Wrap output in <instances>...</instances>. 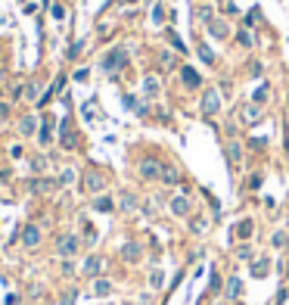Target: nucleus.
I'll list each match as a JSON object with an SVG mask.
<instances>
[{
	"label": "nucleus",
	"mask_w": 289,
	"mask_h": 305,
	"mask_svg": "<svg viewBox=\"0 0 289 305\" xmlns=\"http://www.w3.org/2000/svg\"><path fill=\"white\" fill-rule=\"evenodd\" d=\"M224 296H227L230 302H236V299L243 296V281H240V277H230V281H227V286H224Z\"/></svg>",
	"instance_id": "16"
},
{
	"label": "nucleus",
	"mask_w": 289,
	"mask_h": 305,
	"mask_svg": "<svg viewBox=\"0 0 289 305\" xmlns=\"http://www.w3.org/2000/svg\"><path fill=\"white\" fill-rule=\"evenodd\" d=\"M78 246H81V240L75 234H65V237H59V240H56V252L62 259H72L75 252H78Z\"/></svg>",
	"instance_id": "2"
},
{
	"label": "nucleus",
	"mask_w": 289,
	"mask_h": 305,
	"mask_svg": "<svg viewBox=\"0 0 289 305\" xmlns=\"http://www.w3.org/2000/svg\"><path fill=\"white\" fill-rule=\"evenodd\" d=\"M236 41H240L243 47H255V35H252L249 28H240V31H236Z\"/></svg>",
	"instance_id": "23"
},
{
	"label": "nucleus",
	"mask_w": 289,
	"mask_h": 305,
	"mask_svg": "<svg viewBox=\"0 0 289 305\" xmlns=\"http://www.w3.org/2000/svg\"><path fill=\"white\" fill-rule=\"evenodd\" d=\"M261 118H265V109H261L258 103H249V106H243V122H246V125H258Z\"/></svg>",
	"instance_id": "11"
},
{
	"label": "nucleus",
	"mask_w": 289,
	"mask_h": 305,
	"mask_svg": "<svg viewBox=\"0 0 289 305\" xmlns=\"http://www.w3.org/2000/svg\"><path fill=\"white\" fill-rule=\"evenodd\" d=\"M75 296H78V293L72 290V293H69V296H65V299H62V305H75Z\"/></svg>",
	"instance_id": "43"
},
{
	"label": "nucleus",
	"mask_w": 289,
	"mask_h": 305,
	"mask_svg": "<svg viewBox=\"0 0 289 305\" xmlns=\"http://www.w3.org/2000/svg\"><path fill=\"white\" fill-rule=\"evenodd\" d=\"M84 190H87L90 196H100V193L106 190V177L100 172H87V174H84Z\"/></svg>",
	"instance_id": "5"
},
{
	"label": "nucleus",
	"mask_w": 289,
	"mask_h": 305,
	"mask_svg": "<svg viewBox=\"0 0 289 305\" xmlns=\"http://www.w3.org/2000/svg\"><path fill=\"white\" fill-rule=\"evenodd\" d=\"M72 271H75V265H72L69 259H65V261H62V274H72Z\"/></svg>",
	"instance_id": "42"
},
{
	"label": "nucleus",
	"mask_w": 289,
	"mask_h": 305,
	"mask_svg": "<svg viewBox=\"0 0 289 305\" xmlns=\"http://www.w3.org/2000/svg\"><path fill=\"white\" fill-rule=\"evenodd\" d=\"M149 286H152V290H162V286H165V271H152V274H149Z\"/></svg>",
	"instance_id": "25"
},
{
	"label": "nucleus",
	"mask_w": 289,
	"mask_h": 305,
	"mask_svg": "<svg viewBox=\"0 0 289 305\" xmlns=\"http://www.w3.org/2000/svg\"><path fill=\"white\" fill-rule=\"evenodd\" d=\"M159 174H162V162H159V159H143L140 162V177L143 181H159Z\"/></svg>",
	"instance_id": "7"
},
{
	"label": "nucleus",
	"mask_w": 289,
	"mask_h": 305,
	"mask_svg": "<svg viewBox=\"0 0 289 305\" xmlns=\"http://www.w3.org/2000/svg\"><path fill=\"white\" fill-rule=\"evenodd\" d=\"M270 274V259L268 256H258V259H252V277H268Z\"/></svg>",
	"instance_id": "13"
},
{
	"label": "nucleus",
	"mask_w": 289,
	"mask_h": 305,
	"mask_svg": "<svg viewBox=\"0 0 289 305\" xmlns=\"http://www.w3.org/2000/svg\"><path fill=\"white\" fill-rule=\"evenodd\" d=\"M137 206H140V202H137V196H134V193H122V209H124V212H134Z\"/></svg>",
	"instance_id": "27"
},
{
	"label": "nucleus",
	"mask_w": 289,
	"mask_h": 305,
	"mask_svg": "<svg viewBox=\"0 0 289 305\" xmlns=\"http://www.w3.org/2000/svg\"><path fill=\"white\" fill-rule=\"evenodd\" d=\"M159 181L171 187V184H177V181H181V172H177L174 165H162V174H159Z\"/></svg>",
	"instance_id": "18"
},
{
	"label": "nucleus",
	"mask_w": 289,
	"mask_h": 305,
	"mask_svg": "<svg viewBox=\"0 0 289 305\" xmlns=\"http://www.w3.org/2000/svg\"><path fill=\"white\" fill-rule=\"evenodd\" d=\"M122 259L124 261H140V243H124L122 246Z\"/></svg>",
	"instance_id": "19"
},
{
	"label": "nucleus",
	"mask_w": 289,
	"mask_h": 305,
	"mask_svg": "<svg viewBox=\"0 0 289 305\" xmlns=\"http://www.w3.org/2000/svg\"><path fill=\"white\" fill-rule=\"evenodd\" d=\"M268 94H270V87H268V84H258V87H255V94H252V103H265V100H268Z\"/></svg>",
	"instance_id": "26"
},
{
	"label": "nucleus",
	"mask_w": 289,
	"mask_h": 305,
	"mask_svg": "<svg viewBox=\"0 0 289 305\" xmlns=\"http://www.w3.org/2000/svg\"><path fill=\"white\" fill-rule=\"evenodd\" d=\"M199 59H202L206 65H215V53H211L208 44H199Z\"/></svg>",
	"instance_id": "28"
},
{
	"label": "nucleus",
	"mask_w": 289,
	"mask_h": 305,
	"mask_svg": "<svg viewBox=\"0 0 289 305\" xmlns=\"http://www.w3.org/2000/svg\"><path fill=\"white\" fill-rule=\"evenodd\" d=\"M270 243H274L277 249H286V246H289V234H286V231H274V237H270Z\"/></svg>",
	"instance_id": "24"
},
{
	"label": "nucleus",
	"mask_w": 289,
	"mask_h": 305,
	"mask_svg": "<svg viewBox=\"0 0 289 305\" xmlns=\"http://www.w3.org/2000/svg\"><path fill=\"white\" fill-rule=\"evenodd\" d=\"M208 35L218 38V41H224L227 35H230V25H227L224 19H211V22H208Z\"/></svg>",
	"instance_id": "14"
},
{
	"label": "nucleus",
	"mask_w": 289,
	"mask_h": 305,
	"mask_svg": "<svg viewBox=\"0 0 289 305\" xmlns=\"http://www.w3.org/2000/svg\"><path fill=\"white\" fill-rule=\"evenodd\" d=\"M100 65H103V72H122L127 65V50L124 47H112L103 56V63H100Z\"/></svg>",
	"instance_id": "1"
},
{
	"label": "nucleus",
	"mask_w": 289,
	"mask_h": 305,
	"mask_svg": "<svg viewBox=\"0 0 289 305\" xmlns=\"http://www.w3.org/2000/svg\"><path fill=\"white\" fill-rule=\"evenodd\" d=\"M140 90H143V97H146V100H156L159 94H162V81H159L156 75H146V78L140 81Z\"/></svg>",
	"instance_id": "8"
},
{
	"label": "nucleus",
	"mask_w": 289,
	"mask_h": 305,
	"mask_svg": "<svg viewBox=\"0 0 289 305\" xmlns=\"http://www.w3.org/2000/svg\"><path fill=\"white\" fill-rule=\"evenodd\" d=\"M90 293H93V296H100V299H106V296H112V293H115V286H112V281H106V277H93Z\"/></svg>",
	"instance_id": "9"
},
{
	"label": "nucleus",
	"mask_w": 289,
	"mask_h": 305,
	"mask_svg": "<svg viewBox=\"0 0 289 305\" xmlns=\"http://www.w3.org/2000/svg\"><path fill=\"white\" fill-rule=\"evenodd\" d=\"M84 240H87V243H97V231H93V224H84Z\"/></svg>",
	"instance_id": "35"
},
{
	"label": "nucleus",
	"mask_w": 289,
	"mask_h": 305,
	"mask_svg": "<svg viewBox=\"0 0 289 305\" xmlns=\"http://www.w3.org/2000/svg\"><path fill=\"white\" fill-rule=\"evenodd\" d=\"M236 259H243V261H252V246H249V243H243V246L236 249Z\"/></svg>",
	"instance_id": "33"
},
{
	"label": "nucleus",
	"mask_w": 289,
	"mask_h": 305,
	"mask_svg": "<svg viewBox=\"0 0 289 305\" xmlns=\"http://www.w3.org/2000/svg\"><path fill=\"white\" fill-rule=\"evenodd\" d=\"M50 13H53V19H65V10H62V6H59V3H56V6H53V10H50Z\"/></svg>",
	"instance_id": "41"
},
{
	"label": "nucleus",
	"mask_w": 289,
	"mask_h": 305,
	"mask_svg": "<svg viewBox=\"0 0 289 305\" xmlns=\"http://www.w3.org/2000/svg\"><path fill=\"white\" fill-rule=\"evenodd\" d=\"M165 38H168V44H171L174 50H181V53H186V44L181 41V35H177L174 28H168V31H165Z\"/></svg>",
	"instance_id": "21"
},
{
	"label": "nucleus",
	"mask_w": 289,
	"mask_h": 305,
	"mask_svg": "<svg viewBox=\"0 0 289 305\" xmlns=\"http://www.w3.org/2000/svg\"><path fill=\"white\" fill-rule=\"evenodd\" d=\"M124 106H127V109H134V112H137V106H140V103H137V100H134L131 94H127V97H124Z\"/></svg>",
	"instance_id": "40"
},
{
	"label": "nucleus",
	"mask_w": 289,
	"mask_h": 305,
	"mask_svg": "<svg viewBox=\"0 0 289 305\" xmlns=\"http://www.w3.org/2000/svg\"><path fill=\"white\" fill-rule=\"evenodd\" d=\"M152 22H156V25L165 22V3H156V6H152Z\"/></svg>",
	"instance_id": "32"
},
{
	"label": "nucleus",
	"mask_w": 289,
	"mask_h": 305,
	"mask_svg": "<svg viewBox=\"0 0 289 305\" xmlns=\"http://www.w3.org/2000/svg\"><path fill=\"white\" fill-rule=\"evenodd\" d=\"M90 209H97V212H112V209H115V199L106 196V193H100V196H93Z\"/></svg>",
	"instance_id": "17"
},
{
	"label": "nucleus",
	"mask_w": 289,
	"mask_h": 305,
	"mask_svg": "<svg viewBox=\"0 0 289 305\" xmlns=\"http://www.w3.org/2000/svg\"><path fill=\"white\" fill-rule=\"evenodd\" d=\"M211 293H224V283H221L218 271H211Z\"/></svg>",
	"instance_id": "34"
},
{
	"label": "nucleus",
	"mask_w": 289,
	"mask_h": 305,
	"mask_svg": "<svg viewBox=\"0 0 289 305\" xmlns=\"http://www.w3.org/2000/svg\"><path fill=\"white\" fill-rule=\"evenodd\" d=\"M59 181H31V190L35 193H47V190H53Z\"/></svg>",
	"instance_id": "29"
},
{
	"label": "nucleus",
	"mask_w": 289,
	"mask_h": 305,
	"mask_svg": "<svg viewBox=\"0 0 289 305\" xmlns=\"http://www.w3.org/2000/svg\"><path fill=\"white\" fill-rule=\"evenodd\" d=\"M72 181H75V168H62L59 172V187H69Z\"/></svg>",
	"instance_id": "31"
},
{
	"label": "nucleus",
	"mask_w": 289,
	"mask_h": 305,
	"mask_svg": "<svg viewBox=\"0 0 289 305\" xmlns=\"http://www.w3.org/2000/svg\"><path fill=\"white\" fill-rule=\"evenodd\" d=\"M25 97H28V100H38V84H28V87H25Z\"/></svg>",
	"instance_id": "38"
},
{
	"label": "nucleus",
	"mask_w": 289,
	"mask_h": 305,
	"mask_svg": "<svg viewBox=\"0 0 289 305\" xmlns=\"http://www.w3.org/2000/svg\"><path fill=\"white\" fill-rule=\"evenodd\" d=\"M286 150H289V137H286Z\"/></svg>",
	"instance_id": "45"
},
{
	"label": "nucleus",
	"mask_w": 289,
	"mask_h": 305,
	"mask_svg": "<svg viewBox=\"0 0 289 305\" xmlns=\"http://www.w3.org/2000/svg\"><path fill=\"white\" fill-rule=\"evenodd\" d=\"M19 134H22V137L38 134V115H22V118H19Z\"/></svg>",
	"instance_id": "15"
},
{
	"label": "nucleus",
	"mask_w": 289,
	"mask_h": 305,
	"mask_svg": "<svg viewBox=\"0 0 289 305\" xmlns=\"http://www.w3.org/2000/svg\"><path fill=\"white\" fill-rule=\"evenodd\" d=\"M227 159H230V165H236V162L243 159V147H240L236 140H230V143H227Z\"/></svg>",
	"instance_id": "20"
},
{
	"label": "nucleus",
	"mask_w": 289,
	"mask_h": 305,
	"mask_svg": "<svg viewBox=\"0 0 289 305\" xmlns=\"http://www.w3.org/2000/svg\"><path fill=\"white\" fill-rule=\"evenodd\" d=\"M90 78V69H78L75 72V81H87Z\"/></svg>",
	"instance_id": "39"
},
{
	"label": "nucleus",
	"mask_w": 289,
	"mask_h": 305,
	"mask_svg": "<svg viewBox=\"0 0 289 305\" xmlns=\"http://www.w3.org/2000/svg\"><path fill=\"white\" fill-rule=\"evenodd\" d=\"M181 78H184V84H186L190 90H196L199 84H202V75L193 69V65H181Z\"/></svg>",
	"instance_id": "10"
},
{
	"label": "nucleus",
	"mask_w": 289,
	"mask_h": 305,
	"mask_svg": "<svg viewBox=\"0 0 289 305\" xmlns=\"http://www.w3.org/2000/svg\"><path fill=\"white\" fill-rule=\"evenodd\" d=\"M3 115H10V106H6V103H0V118H3Z\"/></svg>",
	"instance_id": "44"
},
{
	"label": "nucleus",
	"mask_w": 289,
	"mask_h": 305,
	"mask_svg": "<svg viewBox=\"0 0 289 305\" xmlns=\"http://www.w3.org/2000/svg\"><path fill=\"white\" fill-rule=\"evenodd\" d=\"M171 215L174 218H190V193H177V196L171 199Z\"/></svg>",
	"instance_id": "6"
},
{
	"label": "nucleus",
	"mask_w": 289,
	"mask_h": 305,
	"mask_svg": "<svg viewBox=\"0 0 289 305\" xmlns=\"http://www.w3.org/2000/svg\"><path fill=\"white\" fill-rule=\"evenodd\" d=\"M81 271H84L87 277H100V274H103V259H100V256H90V259H84Z\"/></svg>",
	"instance_id": "12"
},
{
	"label": "nucleus",
	"mask_w": 289,
	"mask_h": 305,
	"mask_svg": "<svg viewBox=\"0 0 289 305\" xmlns=\"http://www.w3.org/2000/svg\"><path fill=\"white\" fill-rule=\"evenodd\" d=\"M221 112V94H218V90L215 87H208L206 90V94H202V115H218Z\"/></svg>",
	"instance_id": "3"
},
{
	"label": "nucleus",
	"mask_w": 289,
	"mask_h": 305,
	"mask_svg": "<svg viewBox=\"0 0 289 305\" xmlns=\"http://www.w3.org/2000/svg\"><path fill=\"white\" fill-rule=\"evenodd\" d=\"M236 237H240V240H249V237H252V221H249V218H243V221L236 224Z\"/></svg>",
	"instance_id": "22"
},
{
	"label": "nucleus",
	"mask_w": 289,
	"mask_h": 305,
	"mask_svg": "<svg viewBox=\"0 0 289 305\" xmlns=\"http://www.w3.org/2000/svg\"><path fill=\"white\" fill-rule=\"evenodd\" d=\"M0 78H3V69H0Z\"/></svg>",
	"instance_id": "46"
},
{
	"label": "nucleus",
	"mask_w": 289,
	"mask_h": 305,
	"mask_svg": "<svg viewBox=\"0 0 289 305\" xmlns=\"http://www.w3.org/2000/svg\"><path fill=\"white\" fill-rule=\"evenodd\" d=\"M41 237H44V234H41L38 224H25L22 234H19V240H22L25 249H38V246H41Z\"/></svg>",
	"instance_id": "4"
},
{
	"label": "nucleus",
	"mask_w": 289,
	"mask_h": 305,
	"mask_svg": "<svg viewBox=\"0 0 289 305\" xmlns=\"http://www.w3.org/2000/svg\"><path fill=\"white\" fill-rule=\"evenodd\" d=\"M206 227H208L206 218H199V215H196V218H190V231H193V234H206Z\"/></svg>",
	"instance_id": "30"
},
{
	"label": "nucleus",
	"mask_w": 289,
	"mask_h": 305,
	"mask_svg": "<svg viewBox=\"0 0 289 305\" xmlns=\"http://www.w3.org/2000/svg\"><path fill=\"white\" fill-rule=\"evenodd\" d=\"M211 16H215V13H211V6H199V19L206 22V25L211 22Z\"/></svg>",
	"instance_id": "37"
},
{
	"label": "nucleus",
	"mask_w": 289,
	"mask_h": 305,
	"mask_svg": "<svg viewBox=\"0 0 289 305\" xmlns=\"http://www.w3.org/2000/svg\"><path fill=\"white\" fill-rule=\"evenodd\" d=\"M84 44H87V41H75V44H72V50H69V59H75V56H78L81 50H84Z\"/></svg>",
	"instance_id": "36"
}]
</instances>
